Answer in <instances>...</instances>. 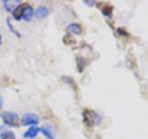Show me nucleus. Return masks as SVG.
<instances>
[{"label":"nucleus","mask_w":148,"mask_h":139,"mask_svg":"<svg viewBox=\"0 0 148 139\" xmlns=\"http://www.w3.org/2000/svg\"><path fill=\"white\" fill-rule=\"evenodd\" d=\"M3 122L10 127H17L20 124V117L18 115L12 111H4L1 114Z\"/></svg>","instance_id":"1"},{"label":"nucleus","mask_w":148,"mask_h":139,"mask_svg":"<svg viewBox=\"0 0 148 139\" xmlns=\"http://www.w3.org/2000/svg\"><path fill=\"white\" fill-rule=\"evenodd\" d=\"M39 123V117L34 113H26L21 118V124L23 126H35Z\"/></svg>","instance_id":"2"},{"label":"nucleus","mask_w":148,"mask_h":139,"mask_svg":"<svg viewBox=\"0 0 148 139\" xmlns=\"http://www.w3.org/2000/svg\"><path fill=\"white\" fill-rule=\"evenodd\" d=\"M83 119H84L85 124L89 125V126H92L95 125V122H97V119H98V115L95 112L89 109H86L83 112Z\"/></svg>","instance_id":"3"},{"label":"nucleus","mask_w":148,"mask_h":139,"mask_svg":"<svg viewBox=\"0 0 148 139\" xmlns=\"http://www.w3.org/2000/svg\"><path fill=\"white\" fill-rule=\"evenodd\" d=\"M29 6V4L28 3H22L21 5H18V6L15 8V10L12 12V15L14 17L16 21H21L22 19V16H23V13H24L26 8Z\"/></svg>","instance_id":"4"},{"label":"nucleus","mask_w":148,"mask_h":139,"mask_svg":"<svg viewBox=\"0 0 148 139\" xmlns=\"http://www.w3.org/2000/svg\"><path fill=\"white\" fill-rule=\"evenodd\" d=\"M2 3L5 10L8 12H13L18 5H21L20 0H4V1H2Z\"/></svg>","instance_id":"5"},{"label":"nucleus","mask_w":148,"mask_h":139,"mask_svg":"<svg viewBox=\"0 0 148 139\" xmlns=\"http://www.w3.org/2000/svg\"><path fill=\"white\" fill-rule=\"evenodd\" d=\"M40 132L47 139H55V133L53 128L49 125H45L40 128Z\"/></svg>","instance_id":"6"},{"label":"nucleus","mask_w":148,"mask_h":139,"mask_svg":"<svg viewBox=\"0 0 148 139\" xmlns=\"http://www.w3.org/2000/svg\"><path fill=\"white\" fill-rule=\"evenodd\" d=\"M49 14V8L46 6H39L35 10V17L38 19H44Z\"/></svg>","instance_id":"7"},{"label":"nucleus","mask_w":148,"mask_h":139,"mask_svg":"<svg viewBox=\"0 0 148 139\" xmlns=\"http://www.w3.org/2000/svg\"><path fill=\"white\" fill-rule=\"evenodd\" d=\"M39 132H40V128H38L37 126H32L30 129H28L27 131L23 133V137L24 138H34L38 134Z\"/></svg>","instance_id":"8"},{"label":"nucleus","mask_w":148,"mask_h":139,"mask_svg":"<svg viewBox=\"0 0 148 139\" xmlns=\"http://www.w3.org/2000/svg\"><path fill=\"white\" fill-rule=\"evenodd\" d=\"M68 30L69 32H71V34H76V35H79L82 34V27L81 25L79 24V23H69V24L68 25Z\"/></svg>","instance_id":"9"},{"label":"nucleus","mask_w":148,"mask_h":139,"mask_svg":"<svg viewBox=\"0 0 148 139\" xmlns=\"http://www.w3.org/2000/svg\"><path fill=\"white\" fill-rule=\"evenodd\" d=\"M34 8H32V6H28L27 8H26V9H25V11H24V13H23V16H22V19L24 21H30L32 19V17H34Z\"/></svg>","instance_id":"10"},{"label":"nucleus","mask_w":148,"mask_h":139,"mask_svg":"<svg viewBox=\"0 0 148 139\" xmlns=\"http://www.w3.org/2000/svg\"><path fill=\"white\" fill-rule=\"evenodd\" d=\"M63 43L66 45H71L75 43V39L73 38L71 34H67L63 37Z\"/></svg>","instance_id":"11"},{"label":"nucleus","mask_w":148,"mask_h":139,"mask_svg":"<svg viewBox=\"0 0 148 139\" xmlns=\"http://www.w3.org/2000/svg\"><path fill=\"white\" fill-rule=\"evenodd\" d=\"M1 139H16V136L12 131H5L0 136Z\"/></svg>","instance_id":"12"},{"label":"nucleus","mask_w":148,"mask_h":139,"mask_svg":"<svg viewBox=\"0 0 148 139\" xmlns=\"http://www.w3.org/2000/svg\"><path fill=\"white\" fill-rule=\"evenodd\" d=\"M7 25H8V27L9 31L12 32V34H15L17 37H21V35L20 34V32H18L15 29V28H14L13 24L10 22V20H9L8 18L7 19Z\"/></svg>","instance_id":"13"},{"label":"nucleus","mask_w":148,"mask_h":139,"mask_svg":"<svg viewBox=\"0 0 148 139\" xmlns=\"http://www.w3.org/2000/svg\"><path fill=\"white\" fill-rule=\"evenodd\" d=\"M2 107H3V98L0 96V110L2 109Z\"/></svg>","instance_id":"14"},{"label":"nucleus","mask_w":148,"mask_h":139,"mask_svg":"<svg viewBox=\"0 0 148 139\" xmlns=\"http://www.w3.org/2000/svg\"><path fill=\"white\" fill-rule=\"evenodd\" d=\"M2 42H3V40H2V36H1V34H0V45L2 44Z\"/></svg>","instance_id":"15"},{"label":"nucleus","mask_w":148,"mask_h":139,"mask_svg":"<svg viewBox=\"0 0 148 139\" xmlns=\"http://www.w3.org/2000/svg\"><path fill=\"white\" fill-rule=\"evenodd\" d=\"M34 139H35V138H34Z\"/></svg>","instance_id":"16"}]
</instances>
